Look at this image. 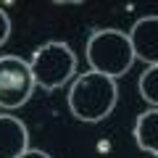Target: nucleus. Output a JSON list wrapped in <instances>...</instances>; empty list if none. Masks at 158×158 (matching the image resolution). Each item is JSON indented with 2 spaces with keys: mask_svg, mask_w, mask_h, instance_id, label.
I'll list each match as a JSON object with an SVG mask.
<instances>
[{
  "mask_svg": "<svg viewBox=\"0 0 158 158\" xmlns=\"http://www.w3.org/2000/svg\"><path fill=\"white\" fill-rule=\"evenodd\" d=\"M66 100H69V111H71L74 118L87 121V124L103 121L106 116H111V111L118 103L116 79L90 69V71L74 77Z\"/></svg>",
  "mask_w": 158,
  "mask_h": 158,
  "instance_id": "1",
  "label": "nucleus"
},
{
  "mask_svg": "<svg viewBox=\"0 0 158 158\" xmlns=\"http://www.w3.org/2000/svg\"><path fill=\"white\" fill-rule=\"evenodd\" d=\"M29 150V132L21 118L0 113V158H19Z\"/></svg>",
  "mask_w": 158,
  "mask_h": 158,
  "instance_id": "6",
  "label": "nucleus"
},
{
  "mask_svg": "<svg viewBox=\"0 0 158 158\" xmlns=\"http://www.w3.org/2000/svg\"><path fill=\"white\" fill-rule=\"evenodd\" d=\"M127 34H129L137 61L148 63V66H158V16L137 19Z\"/></svg>",
  "mask_w": 158,
  "mask_h": 158,
  "instance_id": "5",
  "label": "nucleus"
},
{
  "mask_svg": "<svg viewBox=\"0 0 158 158\" xmlns=\"http://www.w3.org/2000/svg\"><path fill=\"white\" fill-rule=\"evenodd\" d=\"M87 61L90 69L98 74H106L111 79L124 77L132 66H135V50H132L129 34L118 32V29H98L87 37Z\"/></svg>",
  "mask_w": 158,
  "mask_h": 158,
  "instance_id": "2",
  "label": "nucleus"
},
{
  "mask_svg": "<svg viewBox=\"0 0 158 158\" xmlns=\"http://www.w3.org/2000/svg\"><path fill=\"white\" fill-rule=\"evenodd\" d=\"M19 158H53L50 153H45V150H37V148H29L24 156H19Z\"/></svg>",
  "mask_w": 158,
  "mask_h": 158,
  "instance_id": "10",
  "label": "nucleus"
},
{
  "mask_svg": "<svg viewBox=\"0 0 158 158\" xmlns=\"http://www.w3.org/2000/svg\"><path fill=\"white\" fill-rule=\"evenodd\" d=\"M34 74L29 61L19 56H0V108L16 111L32 98Z\"/></svg>",
  "mask_w": 158,
  "mask_h": 158,
  "instance_id": "4",
  "label": "nucleus"
},
{
  "mask_svg": "<svg viewBox=\"0 0 158 158\" xmlns=\"http://www.w3.org/2000/svg\"><path fill=\"white\" fill-rule=\"evenodd\" d=\"M140 95L150 108H158V66H148L140 77Z\"/></svg>",
  "mask_w": 158,
  "mask_h": 158,
  "instance_id": "8",
  "label": "nucleus"
},
{
  "mask_svg": "<svg viewBox=\"0 0 158 158\" xmlns=\"http://www.w3.org/2000/svg\"><path fill=\"white\" fill-rule=\"evenodd\" d=\"M8 37H11V16L0 8V48L8 42Z\"/></svg>",
  "mask_w": 158,
  "mask_h": 158,
  "instance_id": "9",
  "label": "nucleus"
},
{
  "mask_svg": "<svg viewBox=\"0 0 158 158\" xmlns=\"http://www.w3.org/2000/svg\"><path fill=\"white\" fill-rule=\"evenodd\" d=\"M32 74H34V85L42 87V90H58L74 79L77 74V53L69 42H45L34 50L32 61Z\"/></svg>",
  "mask_w": 158,
  "mask_h": 158,
  "instance_id": "3",
  "label": "nucleus"
},
{
  "mask_svg": "<svg viewBox=\"0 0 158 158\" xmlns=\"http://www.w3.org/2000/svg\"><path fill=\"white\" fill-rule=\"evenodd\" d=\"M135 140L137 148L150 156H158V108H148L135 121Z\"/></svg>",
  "mask_w": 158,
  "mask_h": 158,
  "instance_id": "7",
  "label": "nucleus"
}]
</instances>
